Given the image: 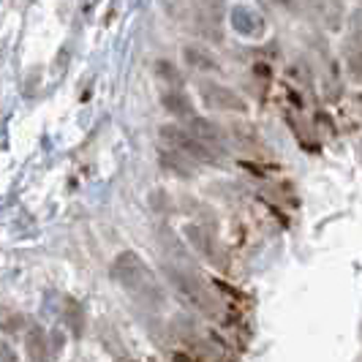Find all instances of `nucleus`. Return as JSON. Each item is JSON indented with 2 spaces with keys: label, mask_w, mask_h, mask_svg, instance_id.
<instances>
[{
  "label": "nucleus",
  "mask_w": 362,
  "mask_h": 362,
  "mask_svg": "<svg viewBox=\"0 0 362 362\" xmlns=\"http://www.w3.org/2000/svg\"><path fill=\"white\" fill-rule=\"evenodd\" d=\"M197 3V11H199L202 19L218 25L221 17H223V0H194Z\"/></svg>",
  "instance_id": "10"
},
{
  "label": "nucleus",
  "mask_w": 362,
  "mask_h": 362,
  "mask_svg": "<svg viewBox=\"0 0 362 362\" xmlns=\"http://www.w3.org/2000/svg\"><path fill=\"white\" fill-rule=\"evenodd\" d=\"M163 107L169 109L172 115H177V117H185V120L194 115V107H191L188 95H182V93H166L163 95Z\"/></svg>",
  "instance_id": "9"
},
{
  "label": "nucleus",
  "mask_w": 362,
  "mask_h": 362,
  "mask_svg": "<svg viewBox=\"0 0 362 362\" xmlns=\"http://www.w3.org/2000/svg\"><path fill=\"white\" fill-rule=\"evenodd\" d=\"M346 63H349V71H351V76H357V79L362 82V41H357V47H354V44H349Z\"/></svg>",
  "instance_id": "11"
},
{
  "label": "nucleus",
  "mask_w": 362,
  "mask_h": 362,
  "mask_svg": "<svg viewBox=\"0 0 362 362\" xmlns=\"http://www.w3.org/2000/svg\"><path fill=\"white\" fill-rule=\"evenodd\" d=\"M185 237L202 254V259H207L218 270H226V254H223V248H221V243L216 240L213 232H207L204 226H185Z\"/></svg>",
  "instance_id": "4"
},
{
  "label": "nucleus",
  "mask_w": 362,
  "mask_h": 362,
  "mask_svg": "<svg viewBox=\"0 0 362 362\" xmlns=\"http://www.w3.org/2000/svg\"><path fill=\"white\" fill-rule=\"evenodd\" d=\"M161 142L166 147H175L180 150L182 156H188L194 163H216L218 161V150L210 147L207 142H202L199 136H194L188 128L182 126H161L158 131Z\"/></svg>",
  "instance_id": "2"
},
{
  "label": "nucleus",
  "mask_w": 362,
  "mask_h": 362,
  "mask_svg": "<svg viewBox=\"0 0 362 362\" xmlns=\"http://www.w3.org/2000/svg\"><path fill=\"white\" fill-rule=\"evenodd\" d=\"M188 131L194 134V136H199L202 142H207L210 147H221L226 142V131L213 123V120H204V117H197V115H191L188 117Z\"/></svg>",
  "instance_id": "5"
},
{
  "label": "nucleus",
  "mask_w": 362,
  "mask_h": 362,
  "mask_svg": "<svg viewBox=\"0 0 362 362\" xmlns=\"http://www.w3.org/2000/svg\"><path fill=\"white\" fill-rule=\"evenodd\" d=\"M232 136H235L237 142L245 147V150H248V145H254L256 156H262V153H264V150H262L264 145H262V139H259V134L254 131L251 123H235V126H232Z\"/></svg>",
  "instance_id": "8"
},
{
  "label": "nucleus",
  "mask_w": 362,
  "mask_h": 362,
  "mask_svg": "<svg viewBox=\"0 0 362 362\" xmlns=\"http://www.w3.org/2000/svg\"><path fill=\"white\" fill-rule=\"evenodd\" d=\"M112 272H115V281L136 297V303H145L153 308H158L163 303V291L156 281V275L136 254H131V251L120 254L112 264Z\"/></svg>",
  "instance_id": "1"
},
{
  "label": "nucleus",
  "mask_w": 362,
  "mask_h": 362,
  "mask_svg": "<svg viewBox=\"0 0 362 362\" xmlns=\"http://www.w3.org/2000/svg\"><path fill=\"white\" fill-rule=\"evenodd\" d=\"M182 54H185L188 66H194V69H202V71H218L216 57L207 52V49H202V47H185Z\"/></svg>",
  "instance_id": "7"
},
{
  "label": "nucleus",
  "mask_w": 362,
  "mask_h": 362,
  "mask_svg": "<svg viewBox=\"0 0 362 362\" xmlns=\"http://www.w3.org/2000/svg\"><path fill=\"white\" fill-rule=\"evenodd\" d=\"M199 95L204 107L210 109H221V112H245L248 109V104L235 90H229L226 85H218V82H202Z\"/></svg>",
  "instance_id": "3"
},
{
  "label": "nucleus",
  "mask_w": 362,
  "mask_h": 362,
  "mask_svg": "<svg viewBox=\"0 0 362 362\" xmlns=\"http://www.w3.org/2000/svg\"><path fill=\"white\" fill-rule=\"evenodd\" d=\"M232 25H235L243 36H256V33H262V17H259L256 11H251V8H243V6L232 11Z\"/></svg>",
  "instance_id": "6"
}]
</instances>
